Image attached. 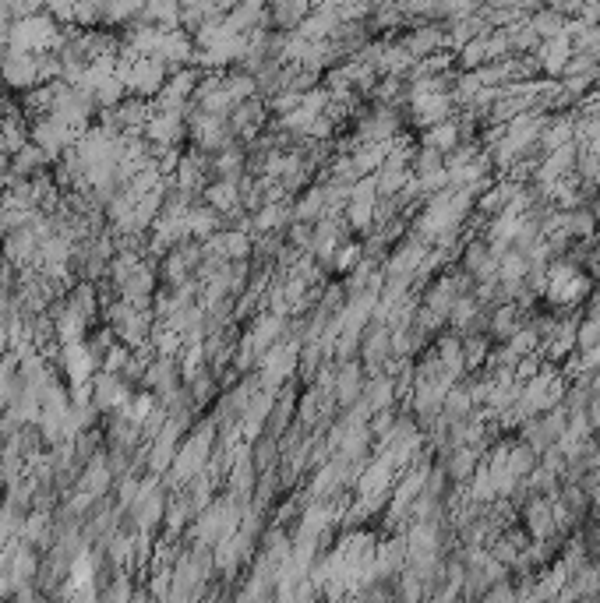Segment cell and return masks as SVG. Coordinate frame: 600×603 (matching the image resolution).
Returning a JSON list of instances; mask_svg holds the SVG:
<instances>
[{
	"label": "cell",
	"instance_id": "obj_1",
	"mask_svg": "<svg viewBox=\"0 0 600 603\" xmlns=\"http://www.w3.org/2000/svg\"><path fill=\"white\" fill-rule=\"evenodd\" d=\"M590 293H593V279L586 276L583 265H576V261L565 258V254L548 265V290H544V300H548L551 311L558 314L579 311Z\"/></svg>",
	"mask_w": 600,
	"mask_h": 603
},
{
	"label": "cell",
	"instance_id": "obj_2",
	"mask_svg": "<svg viewBox=\"0 0 600 603\" xmlns=\"http://www.w3.org/2000/svg\"><path fill=\"white\" fill-rule=\"evenodd\" d=\"M68 25L57 22L50 11H36L29 18H18V22H0V36L11 50H29V53H46L57 50L60 39H64Z\"/></svg>",
	"mask_w": 600,
	"mask_h": 603
},
{
	"label": "cell",
	"instance_id": "obj_3",
	"mask_svg": "<svg viewBox=\"0 0 600 603\" xmlns=\"http://www.w3.org/2000/svg\"><path fill=\"white\" fill-rule=\"evenodd\" d=\"M212 445H216V420L205 417L202 424H191L170 462V487H184L195 473H202L212 459Z\"/></svg>",
	"mask_w": 600,
	"mask_h": 603
},
{
	"label": "cell",
	"instance_id": "obj_4",
	"mask_svg": "<svg viewBox=\"0 0 600 603\" xmlns=\"http://www.w3.org/2000/svg\"><path fill=\"white\" fill-rule=\"evenodd\" d=\"M103 321L131 350H149L152 346V332H156V314L152 311H142V307L128 304L124 297H113L103 304Z\"/></svg>",
	"mask_w": 600,
	"mask_h": 603
},
{
	"label": "cell",
	"instance_id": "obj_5",
	"mask_svg": "<svg viewBox=\"0 0 600 603\" xmlns=\"http://www.w3.org/2000/svg\"><path fill=\"white\" fill-rule=\"evenodd\" d=\"M142 134L159 149H184L188 145V113L180 110H156L152 106L149 124L142 127Z\"/></svg>",
	"mask_w": 600,
	"mask_h": 603
},
{
	"label": "cell",
	"instance_id": "obj_6",
	"mask_svg": "<svg viewBox=\"0 0 600 603\" xmlns=\"http://www.w3.org/2000/svg\"><path fill=\"white\" fill-rule=\"evenodd\" d=\"M131 395H135V385L131 381H124L120 374H113V371H96L92 374V381H89V399H92V406H96L99 413H117V410H124L131 402Z\"/></svg>",
	"mask_w": 600,
	"mask_h": 603
},
{
	"label": "cell",
	"instance_id": "obj_7",
	"mask_svg": "<svg viewBox=\"0 0 600 603\" xmlns=\"http://www.w3.org/2000/svg\"><path fill=\"white\" fill-rule=\"evenodd\" d=\"M78 127H71L68 120H60L57 113H43V117L32 120V142L39 145L43 152H50L53 159L60 156V152H68L71 145L78 142Z\"/></svg>",
	"mask_w": 600,
	"mask_h": 603
},
{
	"label": "cell",
	"instance_id": "obj_8",
	"mask_svg": "<svg viewBox=\"0 0 600 603\" xmlns=\"http://www.w3.org/2000/svg\"><path fill=\"white\" fill-rule=\"evenodd\" d=\"M152 117V99L145 96H124L117 106H110V110H99V120H103L106 127H113V131L120 134H131V131H142L145 124H149Z\"/></svg>",
	"mask_w": 600,
	"mask_h": 603
},
{
	"label": "cell",
	"instance_id": "obj_9",
	"mask_svg": "<svg viewBox=\"0 0 600 603\" xmlns=\"http://www.w3.org/2000/svg\"><path fill=\"white\" fill-rule=\"evenodd\" d=\"M0 82L4 89L11 92H29L39 85V64H36V53L29 50H11L0 57Z\"/></svg>",
	"mask_w": 600,
	"mask_h": 603
},
{
	"label": "cell",
	"instance_id": "obj_10",
	"mask_svg": "<svg viewBox=\"0 0 600 603\" xmlns=\"http://www.w3.org/2000/svg\"><path fill=\"white\" fill-rule=\"evenodd\" d=\"M360 364L368 374H378L385 371V360L392 357V335H389V325L382 321H368L364 332H360Z\"/></svg>",
	"mask_w": 600,
	"mask_h": 603
},
{
	"label": "cell",
	"instance_id": "obj_11",
	"mask_svg": "<svg viewBox=\"0 0 600 603\" xmlns=\"http://www.w3.org/2000/svg\"><path fill=\"white\" fill-rule=\"evenodd\" d=\"M60 371H64V378H68L71 388H82L92 381V374L99 371L96 357H92L89 343H60V357H57Z\"/></svg>",
	"mask_w": 600,
	"mask_h": 603
},
{
	"label": "cell",
	"instance_id": "obj_12",
	"mask_svg": "<svg viewBox=\"0 0 600 603\" xmlns=\"http://www.w3.org/2000/svg\"><path fill=\"white\" fill-rule=\"evenodd\" d=\"M269 103H265L262 96H251L244 99V103H237L230 110V127L233 134H237L240 142H251V138H258V134L269 127Z\"/></svg>",
	"mask_w": 600,
	"mask_h": 603
},
{
	"label": "cell",
	"instance_id": "obj_13",
	"mask_svg": "<svg viewBox=\"0 0 600 603\" xmlns=\"http://www.w3.org/2000/svg\"><path fill=\"white\" fill-rule=\"evenodd\" d=\"M459 268H466L473 279H498V251L484 237H466L459 247Z\"/></svg>",
	"mask_w": 600,
	"mask_h": 603
},
{
	"label": "cell",
	"instance_id": "obj_14",
	"mask_svg": "<svg viewBox=\"0 0 600 603\" xmlns=\"http://www.w3.org/2000/svg\"><path fill=\"white\" fill-rule=\"evenodd\" d=\"M364 381H368V371H364L360 357L336 360V381H332V395H336L339 410H350L353 402L364 395Z\"/></svg>",
	"mask_w": 600,
	"mask_h": 603
},
{
	"label": "cell",
	"instance_id": "obj_15",
	"mask_svg": "<svg viewBox=\"0 0 600 603\" xmlns=\"http://www.w3.org/2000/svg\"><path fill=\"white\" fill-rule=\"evenodd\" d=\"M39 244H43L39 230L32 223H25V226H18V230H11V233L0 237V254H4V261H11V265L29 268L39 254Z\"/></svg>",
	"mask_w": 600,
	"mask_h": 603
},
{
	"label": "cell",
	"instance_id": "obj_16",
	"mask_svg": "<svg viewBox=\"0 0 600 603\" xmlns=\"http://www.w3.org/2000/svg\"><path fill=\"white\" fill-rule=\"evenodd\" d=\"M572 53H576V46H572V36H569V32H558V36L540 39V46L533 50V57H537L540 75H544V78H558L565 71V64H569Z\"/></svg>",
	"mask_w": 600,
	"mask_h": 603
},
{
	"label": "cell",
	"instance_id": "obj_17",
	"mask_svg": "<svg viewBox=\"0 0 600 603\" xmlns=\"http://www.w3.org/2000/svg\"><path fill=\"white\" fill-rule=\"evenodd\" d=\"M399 43L410 50L413 60H424V57H431V53L445 50V25L417 22V25H410V29L403 32V39H399Z\"/></svg>",
	"mask_w": 600,
	"mask_h": 603
},
{
	"label": "cell",
	"instance_id": "obj_18",
	"mask_svg": "<svg viewBox=\"0 0 600 603\" xmlns=\"http://www.w3.org/2000/svg\"><path fill=\"white\" fill-rule=\"evenodd\" d=\"M156 57L163 60L166 67H170V75L177 71V67L195 64V36H191L188 29H170V32H163V43H159Z\"/></svg>",
	"mask_w": 600,
	"mask_h": 603
},
{
	"label": "cell",
	"instance_id": "obj_19",
	"mask_svg": "<svg viewBox=\"0 0 600 603\" xmlns=\"http://www.w3.org/2000/svg\"><path fill=\"white\" fill-rule=\"evenodd\" d=\"M50 318H53V332H57V343H82L85 335H89V328H92L89 321H85L64 297L50 307Z\"/></svg>",
	"mask_w": 600,
	"mask_h": 603
},
{
	"label": "cell",
	"instance_id": "obj_20",
	"mask_svg": "<svg viewBox=\"0 0 600 603\" xmlns=\"http://www.w3.org/2000/svg\"><path fill=\"white\" fill-rule=\"evenodd\" d=\"M173 494H166V512H163V529L166 536L180 540V536L188 533V526L195 522V508H191L188 494L180 491V487H170Z\"/></svg>",
	"mask_w": 600,
	"mask_h": 603
},
{
	"label": "cell",
	"instance_id": "obj_21",
	"mask_svg": "<svg viewBox=\"0 0 600 603\" xmlns=\"http://www.w3.org/2000/svg\"><path fill=\"white\" fill-rule=\"evenodd\" d=\"M50 170H53V156L39 149L36 142H29L25 149H18L15 156H11L8 177L11 180H32V177H39V173H50Z\"/></svg>",
	"mask_w": 600,
	"mask_h": 603
},
{
	"label": "cell",
	"instance_id": "obj_22",
	"mask_svg": "<svg viewBox=\"0 0 600 603\" xmlns=\"http://www.w3.org/2000/svg\"><path fill=\"white\" fill-rule=\"evenodd\" d=\"M290 209H293V219H300V223H318L322 216H329V194H325L322 180L304 187V191L293 198Z\"/></svg>",
	"mask_w": 600,
	"mask_h": 603
},
{
	"label": "cell",
	"instance_id": "obj_23",
	"mask_svg": "<svg viewBox=\"0 0 600 603\" xmlns=\"http://www.w3.org/2000/svg\"><path fill=\"white\" fill-rule=\"evenodd\" d=\"M184 223H188V237L195 240H209L216 230H223V216H219L205 198H198L195 205L184 212Z\"/></svg>",
	"mask_w": 600,
	"mask_h": 603
},
{
	"label": "cell",
	"instance_id": "obj_24",
	"mask_svg": "<svg viewBox=\"0 0 600 603\" xmlns=\"http://www.w3.org/2000/svg\"><path fill=\"white\" fill-rule=\"evenodd\" d=\"M420 145H428V149H438V152H452L459 142H463V134H459V117L452 113L449 120H438L431 127H420Z\"/></svg>",
	"mask_w": 600,
	"mask_h": 603
},
{
	"label": "cell",
	"instance_id": "obj_25",
	"mask_svg": "<svg viewBox=\"0 0 600 603\" xmlns=\"http://www.w3.org/2000/svg\"><path fill=\"white\" fill-rule=\"evenodd\" d=\"M180 11H184V4H180V0H145L142 22L170 32V29H180Z\"/></svg>",
	"mask_w": 600,
	"mask_h": 603
},
{
	"label": "cell",
	"instance_id": "obj_26",
	"mask_svg": "<svg viewBox=\"0 0 600 603\" xmlns=\"http://www.w3.org/2000/svg\"><path fill=\"white\" fill-rule=\"evenodd\" d=\"M311 8H315V4H308V0H279V4H272V29L293 32L304 22V15H308Z\"/></svg>",
	"mask_w": 600,
	"mask_h": 603
},
{
	"label": "cell",
	"instance_id": "obj_27",
	"mask_svg": "<svg viewBox=\"0 0 600 603\" xmlns=\"http://www.w3.org/2000/svg\"><path fill=\"white\" fill-rule=\"evenodd\" d=\"M491 346H495V343H491L488 332L463 335V364H466V374H473V371H480V367H484V360H488Z\"/></svg>",
	"mask_w": 600,
	"mask_h": 603
},
{
	"label": "cell",
	"instance_id": "obj_28",
	"mask_svg": "<svg viewBox=\"0 0 600 603\" xmlns=\"http://www.w3.org/2000/svg\"><path fill=\"white\" fill-rule=\"evenodd\" d=\"M565 233H569L572 240H586L593 237V233H600L597 219H593L590 205H576V209H565Z\"/></svg>",
	"mask_w": 600,
	"mask_h": 603
},
{
	"label": "cell",
	"instance_id": "obj_29",
	"mask_svg": "<svg viewBox=\"0 0 600 603\" xmlns=\"http://www.w3.org/2000/svg\"><path fill=\"white\" fill-rule=\"evenodd\" d=\"M491 64V50H488V36H477L470 43H463L456 50V67L459 71H477V67Z\"/></svg>",
	"mask_w": 600,
	"mask_h": 603
},
{
	"label": "cell",
	"instance_id": "obj_30",
	"mask_svg": "<svg viewBox=\"0 0 600 603\" xmlns=\"http://www.w3.org/2000/svg\"><path fill=\"white\" fill-rule=\"evenodd\" d=\"M526 272H530V261H526L523 251L505 247V251L498 254V279H502V283H523Z\"/></svg>",
	"mask_w": 600,
	"mask_h": 603
},
{
	"label": "cell",
	"instance_id": "obj_31",
	"mask_svg": "<svg viewBox=\"0 0 600 603\" xmlns=\"http://www.w3.org/2000/svg\"><path fill=\"white\" fill-rule=\"evenodd\" d=\"M477 311H480V300L473 297V293H459L456 304H452V311H449V321H445V325H449L452 332L466 335V328H470V321H473V314H477Z\"/></svg>",
	"mask_w": 600,
	"mask_h": 603
},
{
	"label": "cell",
	"instance_id": "obj_32",
	"mask_svg": "<svg viewBox=\"0 0 600 603\" xmlns=\"http://www.w3.org/2000/svg\"><path fill=\"white\" fill-rule=\"evenodd\" d=\"M124 96H128V85L120 82L117 71H113V75H106L103 82H99L96 89H92V99H96L99 110H110V106H117Z\"/></svg>",
	"mask_w": 600,
	"mask_h": 603
},
{
	"label": "cell",
	"instance_id": "obj_33",
	"mask_svg": "<svg viewBox=\"0 0 600 603\" xmlns=\"http://www.w3.org/2000/svg\"><path fill=\"white\" fill-rule=\"evenodd\" d=\"M364 258V247H360V240H343V244L336 247V254H332V268L329 272H339V276H350L353 268H357V261Z\"/></svg>",
	"mask_w": 600,
	"mask_h": 603
},
{
	"label": "cell",
	"instance_id": "obj_34",
	"mask_svg": "<svg viewBox=\"0 0 600 603\" xmlns=\"http://www.w3.org/2000/svg\"><path fill=\"white\" fill-rule=\"evenodd\" d=\"M565 22H569V18L558 15V11L548 8V4H544V8L533 11V15H530V25H533V32H537L540 39H548V36H558V32H565Z\"/></svg>",
	"mask_w": 600,
	"mask_h": 603
},
{
	"label": "cell",
	"instance_id": "obj_35",
	"mask_svg": "<svg viewBox=\"0 0 600 603\" xmlns=\"http://www.w3.org/2000/svg\"><path fill=\"white\" fill-rule=\"evenodd\" d=\"M537 462H540V455L533 452L526 441H519V438L509 441V469L516 473V477H526V473H530Z\"/></svg>",
	"mask_w": 600,
	"mask_h": 603
},
{
	"label": "cell",
	"instance_id": "obj_36",
	"mask_svg": "<svg viewBox=\"0 0 600 603\" xmlns=\"http://www.w3.org/2000/svg\"><path fill=\"white\" fill-rule=\"evenodd\" d=\"M435 170H445V152L417 145V152H413V173H417V177H428V173Z\"/></svg>",
	"mask_w": 600,
	"mask_h": 603
},
{
	"label": "cell",
	"instance_id": "obj_37",
	"mask_svg": "<svg viewBox=\"0 0 600 603\" xmlns=\"http://www.w3.org/2000/svg\"><path fill=\"white\" fill-rule=\"evenodd\" d=\"M43 11V0H0V22H18Z\"/></svg>",
	"mask_w": 600,
	"mask_h": 603
},
{
	"label": "cell",
	"instance_id": "obj_38",
	"mask_svg": "<svg viewBox=\"0 0 600 603\" xmlns=\"http://www.w3.org/2000/svg\"><path fill=\"white\" fill-rule=\"evenodd\" d=\"M11 110H15V103H11V99L4 96V92H0V124H4V117H8Z\"/></svg>",
	"mask_w": 600,
	"mask_h": 603
},
{
	"label": "cell",
	"instance_id": "obj_39",
	"mask_svg": "<svg viewBox=\"0 0 600 603\" xmlns=\"http://www.w3.org/2000/svg\"><path fill=\"white\" fill-rule=\"evenodd\" d=\"M590 212H593V219H597V226H600V194L590 201Z\"/></svg>",
	"mask_w": 600,
	"mask_h": 603
},
{
	"label": "cell",
	"instance_id": "obj_40",
	"mask_svg": "<svg viewBox=\"0 0 600 603\" xmlns=\"http://www.w3.org/2000/svg\"><path fill=\"white\" fill-rule=\"evenodd\" d=\"M4 53H8V43H4V39H0V57H4Z\"/></svg>",
	"mask_w": 600,
	"mask_h": 603
},
{
	"label": "cell",
	"instance_id": "obj_41",
	"mask_svg": "<svg viewBox=\"0 0 600 603\" xmlns=\"http://www.w3.org/2000/svg\"><path fill=\"white\" fill-rule=\"evenodd\" d=\"M265 4H269V8H272V4H279V0H265Z\"/></svg>",
	"mask_w": 600,
	"mask_h": 603
},
{
	"label": "cell",
	"instance_id": "obj_42",
	"mask_svg": "<svg viewBox=\"0 0 600 603\" xmlns=\"http://www.w3.org/2000/svg\"><path fill=\"white\" fill-rule=\"evenodd\" d=\"M308 4H318V0H308Z\"/></svg>",
	"mask_w": 600,
	"mask_h": 603
},
{
	"label": "cell",
	"instance_id": "obj_43",
	"mask_svg": "<svg viewBox=\"0 0 600 603\" xmlns=\"http://www.w3.org/2000/svg\"><path fill=\"white\" fill-rule=\"evenodd\" d=\"M0 261H4V254H0Z\"/></svg>",
	"mask_w": 600,
	"mask_h": 603
}]
</instances>
